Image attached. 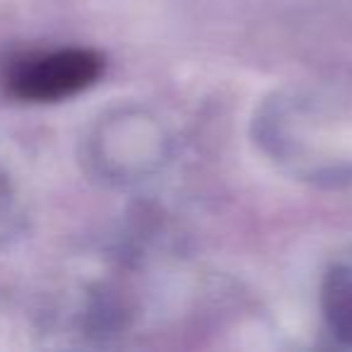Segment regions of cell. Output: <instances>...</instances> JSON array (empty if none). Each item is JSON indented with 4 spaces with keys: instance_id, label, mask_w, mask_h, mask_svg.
Instances as JSON below:
<instances>
[{
    "instance_id": "obj_1",
    "label": "cell",
    "mask_w": 352,
    "mask_h": 352,
    "mask_svg": "<svg viewBox=\"0 0 352 352\" xmlns=\"http://www.w3.org/2000/svg\"><path fill=\"white\" fill-rule=\"evenodd\" d=\"M102 73V58L85 49L32 56L12 65L8 87L30 102H54L89 87Z\"/></svg>"
},
{
    "instance_id": "obj_2",
    "label": "cell",
    "mask_w": 352,
    "mask_h": 352,
    "mask_svg": "<svg viewBox=\"0 0 352 352\" xmlns=\"http://www.w3.org/2000/svg\"><path fill=\"white\" fill-rule=\"evenodd\" d=\"M323 307L336 336L352 342V268H336L328 275Z\"/></svg>"
}]
</instances>
